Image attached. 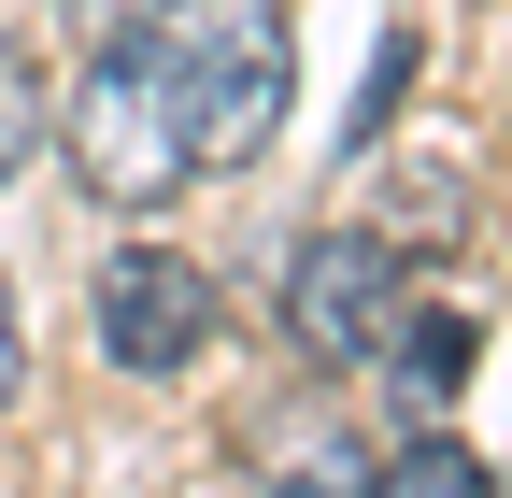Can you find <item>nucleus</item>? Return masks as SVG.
Returning a JSON list of instances; mask_svg holds the SVG:
<instances>
[{
  "mask_svg": "<svg viewBox=\"0 0 512 498\" xmlns=\"http://www.w3.org/2000/svg\"><path fill=\"white\" fill-rule=\"evenodd\" d=\"M29 143H43V57H29L15 29H0V185L29 171Z\"/></svg>",
  "mask_w": 512,
  "mask_h": 498,
  "instance_id": "nucleus-8",
  "label": "nucleus"
},
{
  "mask_svg": "<svg viewBox=\"0 0 512 498\" xmlns=\"http://www.w3.org/2000/svg\"><path fill=\"white\" fill-rule=\"evenodd\" d=\"M72 171L100 185L114 214H157L185 171V100H171V57H157V29H114L100 57H86V86H72Z\"/></svg>",
  "mask_w": 512,
  "mask_h": 498,
  "instance_id": "nucleus-2",
  "label": "nucleus"
},
{
  "mask_svg": "<svg viewBox=\"0 0 512 498\" xmlns=\"http://www.w3.org/2000/svg\"><path fill=\"white\" fill-rule=\"evenodd\" d=\"M399 314H413V257H384L370 228H313L285 257V342L313 370H370L399 342Z\"/></svg>",
  "mask_w": 512,
  "mask_h": 498,
  "instance_id": "nucleus-3",
  "label": "nucleus"
},
{
  "mask_svg": "<svg viewBox=\"0 0 512 498\" xmlns=\"http://www.w3.org/2000/svg\"><path fill=\"white\" fill-rule=\"evenodd\" d=\"M157 57H171V100H185V157L200 171H256L299 100V29L285 0H171L157 15Z\"/></svg>",
  "mask_w": 512,
  "mask_h": 498,
  "instance_id": "nucleus-1",
  "label": "nucleus"
},
{
  "mask_svg": "<svg viewBox=\"0 0 512 498\" xmlns=\"http://www.w3.org/2000/svg\"><path fill=\"white\" fill-rule=\"evenodd\" d=\"M384 356H399V385L441 413V399L470 385V314H399V342H384Z\"/></svg>",
  "mask_w": 512,
  "mask_h": 498,
  "instance_id": "nucleus-7",
  "label": "nucleus"
},
{
  "mask_svg": "<svg viewBox=\"0 0 512 498\" xmlns=\"http://www.w3.org/2000/svg\"><path fill=\"white\" fill-rule=\"evenodd\" d=\"M370 498H498V470L470 442H441V427H413L399 456H370Z\"/></svg>",
  "mask_w": 512,
  "mask_h": 498,
  "instance_id": "nucleus-6",
  "label": "nucleus"
},
{
  "mask_svg": "<svg viewBox=\"0 0 512 498\" xmlns=\"http://www.w3.org/2000/svg\"><path fill=\"white\" fill-rule=\"evenodd\" d=\"M242 470H256V498H370V442H356L328 399L256 413V427H242Z\"/></svg>",
  "mask_w": 512,
  "mask_h": 498,
  "instance_id": "nucleus-5",
  "label": "nucleus"
},
{
  "mask_svg": "<svg viewBox=\"0 0 512 498\" xmlns=\"http://www.w3.org/2000/svg\"><path fill=\"white\" fill-rule=\"evenodd\" d=\"M15 370H29V342H15V285H0V399H15Z\"/></svg>",
  "mask_w": 512,
  "mask_h": 498,
  "instance_id": "nucleus-10",
  "label": "nucleus"
},
{
  "mask_svg": "<svg viewBox=\"0 0 512 498\" xmlns=\"http://www.w3.org/2000/svg\"><path fill=\"white\" fill-rule=\"evenodd\" d=\"M57 15H72V29H100V43H114V29H157V15H171V0H57Z\"/></svg>",
  "mask_w": 512,
  "mask_h": 498,
  "instance_id": "nucleus-9",
  "label": "nucleus"
},
{
  "mask_svg": "<svg viewBox=\"0 0 512 498\" xmlns=\"http://www.w3.org/2000/svg\"><path fill=\"white\" fill-rule=\"evenodd\" d=\"M86 314H100V356L114 370H185L214 342V285H200V257H171V242H114Z\"/></svg>",
  "mask_w": 512,
  "mask_h": 498,
  "instance_id": "nucleus-4",
  "label": "nucleus"
}]
</instances>
